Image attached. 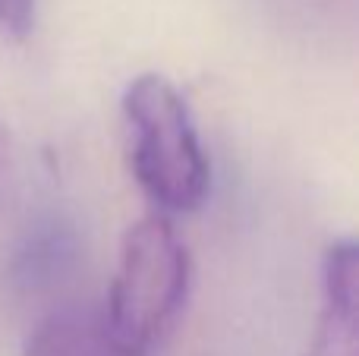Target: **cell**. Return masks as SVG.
Here are the masks:
<instances>
[{
  "label": "cell",
  "mask_w": 359,
  "mask_h": 356,
  "mask_svg": "<svg viewBox=\"0 0 359 356\" xmlns=\"http://www.w3.org/2000/svg\"><path fill=\"white\" fill-rule=\"evenodd\" d=\"M130 170L161 212H196L208 196V158L192 111L170 79L142 73L123 92Z\"/></svg>",
  "instance_id": "1"
},
{
  "label": "cell",
  "mask_w": 359,
  "mask_h": 356,
  "mask_svg": "<svg viewBox=\"0 0 359 356\" xmlns=\"http://www.w3.org/2000/svg\"><path fill=\"white\" fill-rule=\"evenodd\" d=\"M189 252L164 214H145L123 233L104 313L114 338L145 356L174 325L189 294Z\"/></svg>",
  "instance_id": "2"
},
{
  "label": "cell",
  "mask_w": 359,
  "mask_h": 356,
  "mask_svg": "<svg viewBox=\"0 0 359 356\" xmlns=\"http://www.w3.org/2000/svg\"><path fill=\"white\" fill-rule=\"evenodd\" d=\"M359 256L356 243L344 240L325 252L322 262V315L306 356H359Z\"/></svg>",
  "instance_id": "3"
},
{
  "label": "cell",
  "mask_w": 359,
  "mask_h": 356,
  "mask_svg": "<svg viewBox=\"0 0 359 356\" xmlns=\"http://www.w3.org/2000/svg\"><path fill=\"white\" fill-rule=\"evenodd\" d=\"M25 356H136L107 328L104 313L92 306H63L35 325Z\"/></svg>",
  "instance_id": "4"
},
{
  "label": "cell",
  "mask_w": 359,
  "mask_h": 356,
  "mask_svg": "<svg viewBox=\"0 0 359 356\" xmlns=\"http://www.w3.org/2000/svg\"><path fill=\"white\" fill-rule=\"evenodd\" d=\"M73 256V233L60 224H48L22 243V249L16 252V262H13V275L25 287H44V284H54L69 268Z\"/></svg>",
  "instance_id": "5"
},
{
  "label": "cell",
  "mask_w": 359,
  "mask_h": 356,
  "mask_svg": "<svg viewBox=\"0 0 359 356\" xmlns=\"http://www.w3.org/2000/svg\"><path fill=\"white\" fill-rule=\"evenodd\" d=\"M35 22V0H0V29L13 38H25Z\"/></svg>",
  "instance_id": "6"
},
{
  "label": "cell",
  "mask_w": 359,
  "mask_h": 356,
  "mask_svg": "<svg viewBox=\"0 0 359 356\" xmlns=\"http://www.w3.org/2000/svg\"><path fill=\"white\" fill-rule=\"evenodd\" d=\"M10 161V136H6V126L0 123V167Z\"/></svg>",
  "instance_id": "7"
}]
</instances>
